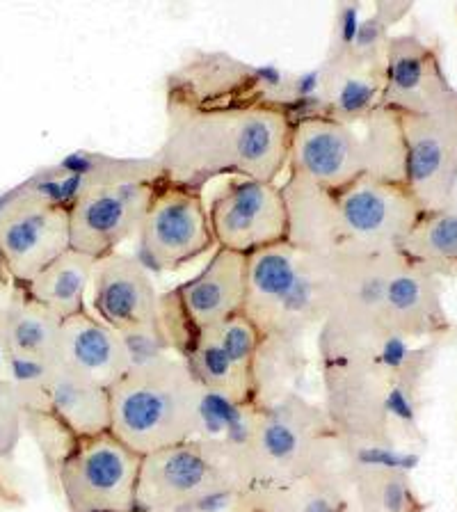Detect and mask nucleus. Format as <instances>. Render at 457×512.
<instances>
[{"label":"nucleus","instance_id":"25","mask_svg":"<svg viewBox=\"0 0 457 512\" xmlns=\"http://www.w3.org/2000/svg\"><path fill=\"white\" fill-rule=\"evenodd\" d=\"M58 359L106 389L128 371L122 336L87 311L62 320Z\"/></svg>","mask_w":457,"mask_h":512},{"label":"nucleus","instance_id":"14","mask_svg":"<svg viewBox=\"0 0 457 512\" xmlns=\"http://www.w3.org/2000/svg\"><path fill=\"white\" fill-rule=\"evenodd\" d=\"M211 231L222 250L250 256L288 240V208L282 186L256 179H229L215 192Z\"/></svg>","mask_w":457,"mask_h":512},{"label":"nucleus","instance_id":"32","mask_svg":"<svg viewBox=\"0 0 457 512\" xmlns=\"http://www.w3.org/2000/svg\"><path fill=\"white\" fill-rule=\"evenodd\" d=\"M23 428L35 439L39 451H42L48 474L53 478L60 462L67 458L78 437L64 423L55 419L53 414L44 410H23Z\"/></svg>","mask_w":457,"mask_h":512},{"label":"nucleus","instance_id":"6","mask_svg":"<svg viewBox=\"0 0 457 512\" xmlns=\"http://www.w3.org/2000/svg\"><path fill=\"white\" fill-rule=\"evenodd\" d=\"M199 384L176 355L135 366L110 387V432L138 455L190 442Z\"/></svg>","mask_w":457,"mask_h":512},{"label":"nucleus","instance_id":"17","mask_svg":"<svg viewBox=\"0 0 457 512\" xmlns=\"http://www.w3.org/2000/svg\"><path fill=\"white\" fill-rule=\"evenodd\" d=\"M261 407L240 403L218 391L199 389L197 421L192 442L227 483L236 487L252 485V446L259 426Z\"/></svg>","mask_w":457,"mask_h":512},{"label":"nucleus","instance_id":"19","mask_svg":"<svg viewBox=\"0 0 457 512\" xmlns=\"http://www.w3.org/2000/svg\"><path fill=\"white\" fill-rule=\"evenodd\" d=\"M346 439V437H343ZM416 455L398 444H368L346 439V467L357 512H426L410 471Z\"/></svg>","mask_w":457,"mask_h":512},{"label":"nucleus","instance_id":"21","mask_svg":"<svg viewBox=\"0 0 457 512\" xmlns=\"http://www.w3.org/2000/svg\"><path fill=\"white\" fill-rule=\"evenodd\" d=\"M380 327L410 341L448 332L439 277L414 266L400 252L389 254L387 259Z\"/></svg>","mask_w":457,"mask_h":512},{"label":"nucleus","instance_id":"15","mask_svg":"<svg viewBox=\"0 0 457 512\" xmlns=\"http://www.w3.org/2000/svg\"><path fill=\"white\" fill-rule=\"evenodd\" d=\"M382 108L410 117H457V92L448 83L439 53L416 35L391 37Z\"/></svg>","mask_w":457,"mask_h":512},{"label":"nucleus","instance_id":"37","mask_svg":"<svg viewBox=\"0 0 457 512\" xmlns=\"http://www.w3.org/2000/svg\"><path fill=\"white\" fill-rule=\"evenodd\" d=\"M138 512H181V510H138Z\"/></svg>","mask_w":457,"mask_h":512},{"label":"nucleus","instance_id":"28","mask_svg":"<svg viewBox=\"0 0 457 512\" xmlns=\"http://www.w3.org/2000/svg\"><path fill=\"white\" fill-rule=\"evenodd\" d=\"M254 512H346L352 501L350 478L339 469L254 483L247 487Z\"/></svg>","mask_w":457,"mask_h":512},{"label":"nucleus","instance_id":"4","mask_svg":"<svg viewBox=\"0 0 457 512\" xmlns=\"http://www.w3.org/2000/svg\"><path fill=\"white\" fill-rule=\"evenodd\" d=\"M336 293V254H311L291 243H279L247 256L243 314L263 336L304 339L332 314Z\"/></svg>","mask_w":457,"mask_h":512},{"label":"nucleus","instance_id":"35","mask_svg":"<svg viewBox=\"0 0 457 512\" xmlns=\"http://www.w3.org/2000/svg\"><path fill=\"white\" fill-rule=\"evenodd\" d=\"M23 506V496L0 476V510H14Z\"/></svg>","mask_w":457,"mask_h":512},{"label":"nucleus","instance_id":"16","mask_svg":"<svg viewBox=\"0 0 457 512\" xmlns=\"http://www.w3.org/2000/svg\"><path fill=\"white\" fill-rule=\"evenodd\" d=\"M261 341L259 327L245 314H238L204 330L181 359L199 387L252 403V368Z\"/></svg>","mask_w":457,"mask_h":512},{"label":"nucleus","instance_id":"27","mask_svg":"<svg viewBox=\"0 0 457 512\" xmlns=\"http://www.w3.org/2000/svg\"><path fill=\"white\" fill-rule=\"evenodd\" d=\"M62 320L51 314L12 284L10 295L0 304V352L5 362L30 359V362H58Z\"/></svg>","mask_w":457,"mask_h":512},{"label":"nucleus","instance_id":"30","mask_svg":"<svg viewBox=\"0 0 457 512\" xmlns=\"http://www.w3.org/2000/svg\"><path fill=\"white\" fill-rule=\"evenodd\" d=\"M307 364L304 339L263 336L252 368V403L256 407H268L284 396L300 391L298 387L307 373Z\"/></svg>","mask_w":457,"mask_h":512},{"label":"nucleus","instance_id":"13","mask_svg":"<svg viewBox=\"0 0 457 512\" xmlns=\"http://www.w3.org/2000/svg\"><path fill=\"white\" fill-rule=\"evenodd\" d=\"M67 250H71L69 208L28 186L5 197L0 208V254L12 284H28Z\"/></svg>","mask_w":457,"mask_h":512},{"label":"nucleus","instance_id":"24","mask_svg":"<svg viewBox=\"0 0 457 512\" xmlns=\"http://www.w3.org/2000/svg\"><path fill=\"white\" fill-rule=\"evenodd\" d=\"M382 94L384 67L346 58H325L304 115H325L343 124H359L382 108Z\"/></svg>","mask_w":457,"mask_h":512},{"label":"nucleus","instance_id":"31","mask_svg":"<svg viewBox=\"0 0 457 512\" xmlns=\"http://www.w3.org/2000/svg\"><path fill=\"white\" fill-rule=\"evenodd\" d=\"M400 254L435 277H457V211H423Z\"/></svg>","mask_w":457,"mask_h":512},{"label":"nucleus","instance_id":"7","mask_svg":"<svg viewBox=\"0 0 457 512\" xmlns=\"http://www.w3.org/2000/svg\"><path fill=\"white\" fill-rule=\"evenodd\" d=\"M311 96L314 90H302L298 78L227 53H192L165 80V103L197 110L277 106L293 110L298 119Z\"/></svg>","mask_w":457,"mask_h":512},{"label":"nucleus","instance_id":"23","mask_svg":"<svg viewBox=\"0 0 457 512\" xmlns=\"http://www.w3.org/2000/svg\"><path fill=\"white\" fill-rule=\"evenodd\" d=\"M16 391H19L23 410H44L53 414L76 437H90L110 430V389L62 364L60 359L42 382Z\"/></svg>","mask_w":457,"mask_h":512},{"label":"nucleus","instance_id":"3","mask_svg":"<svg viewBox=\"0 0 457 512\" xmlns=\"http://www.w3.org/2000/svg\"><path fill=\"white\" fill-rule=\"evenodd\" d=\"M286 170L330 192L362 176L407 186V149L400 117L387 108H378L359 124L302 115L293 124Z\"/></svg>","mask_w":457,"mask_h":512},{"label":"nucleus","instance_id":"1","mask_svg":"<svg viewBox=\"0 0 457 512\" xmlns=\"http://www.w3.org/2000/svg\"><path fill=\"white\" fill-rule=\"evenodd\" d=\"M323 407L341 437L400 444L419 435L421 384L435 346L378 332L320 348Z\"/></svg>","mask_w":457,"mask_h":512},{"label":"nucleus","instance_id":"38","mask_svg":"<svg viewBox=\"0 0 457 512\" xmlns=\"http://www.w3.org/2000/svg\"><path fill=\"white\" fill-rule=\"evenodd\" d=\"M346 512H357V510H355V508H352V503H350V506H348V510H346Z\"/></svg>","mask_w":457,"mask_h":512},{"label":"nucleus","instance_id":"29","mask_svg":"<svg viewBox=\"0 0 457 512\" xmlns=\"http://www.w3.org/2000/svg\"><path fill=\"white\" fill-rule=\"evenodd\" d=\"M96 259L83 252L67 250L23 286L32 300L42 304L60 320L83 314L85 295L92 286Z\"/></svg>","mask_w":457,"mask_h":512},{"label":"nucleus","instance_id":"2","mask_svg":"<svg viewBox=\"0 0 457 512\" xmlns=\"http://www.w3.org/2000/svg\"><path fill=\"white\" fill-rule=\"evenodd\" d=\"M165 140L156 160L167 181L204 190L208 183H277L288 167L295 112L277 106L197 110L165 103Z\"/></svg>","mask_w":457,"mask_h":512},{"label":"nucleus","instance_id":"34","mask_svg":"<svg viewBox=\"0 0 457 512\" xmlns=\"http://www.w3.org/2000/svg\"><path fill=\"white\" fill-rule=\"evenodd\" d=\"M181 512H254L250 503V494L245 487L220 485L213 492H208L202 499L190 503Z\"/></svg>","mask_w":457,"mask_h":512},{"label":"nucleus","instance_id":"5","mask_svg":"<svg viewBox=\"0 0 457 512\" xmlns=\"http://www.w3.org/2000/svg\"><path fill=\"white\" fill-rule=\"evenodd\" d=\"M71 160L83 172V188L69 208L71 250L106 259L140 234L154 195L165 179L156 156L112 158L78 151Z\"/></svg>","mask_w":457,"mask_h":512},{"label":"nucleus","instance_id":"36","mask_svg":"<svg viewBox=\"0 0 457 512\" xmlns=\"http://www.w3.org/2000/svg\"><path fill=\"white\" fill-rule=\"evenodd\" d=\"M10 288H12L10 270H7V266H5L3 254H0V304H3L7 295H10Z\"/></svg>","mask_w":457,"mask_h":512},{"label":"nucleus","instance_id":"10","mask_svg":"<svg viewBox=\"0 0 457 512\" xmlns=\"http://www.w3.org/2000/svg\"><path fill=\"white\" fill-rule=\"evenodd\" d=\"M247 256L215 247L206 266L179 286L160 293V327L176 357L204 330L245 311Z\"/></svg>","mask_w":457,"mask_h":512},{"label":"nucleus","instance_id":"18","mask_svg":"<svg viewBox=\"0 0 457 512\" xmlns=\"http://www.w3.org/2000/svg\"><path fill=\"white\" fill-rule=\"evenodd\" d=\"M398 117L407 149V188L423 211L451 208L457 183V117Z\"/></svg>","mask_w":457,"mask_h":512},{"label":"nucleus","instance_id":"8","mask_svg":"<svg viewBox=\"0 0 457 512\" xmlns=\"http://www.w3.org/2000/svg\"><path fill=\"white\" fill-rule=\"evenodd\" d=\"M320 469L343 471V437L323 403L295 391L261 407L252 446V485L300 478Z\"/></svg>","mask_w":457,"mask_h":512},{"label":"nucleus","instance_id":"9","mask_svg":"<svg viewBox=\"0 0 457 512\" xmlns=\"http://www.w3.org/2000/svg\"><path fill=\"white\" fill-rule=\"evenodd\" d=\"M330 254L382 256L400 245L423 215L405 183L362 176L330 192Z\"/></svg>","mask_w":457,"mask_h":512},{"label":"nucleus","instance_id":"11","mask_svg":"<svg viewBox=\"0 0 457 512\" xmlns=\"http://www.w3.org/2000/svg\"><path fill=\"white\" fill-rule=\"evenodd\" d=\"M142 455L112 435L78 437L53 480L69 512H135Z\"/></svg>","mask_w":457,"mask_h":512},{"label":"nucleus","instance_id":"33","mask_svg":"<svg viewBox=\"0 0 457 512\" xmlns=\"http://www.w3.org/2000/svg\"><path fill=\"white\" fill-rule=\"evenodd\" d=\"M23 435V403L12 380L0 378V462L12 458Z\"/></svg>","mask_w":457,"mask_h":512},{"label":"nucleus","instance_id":"26","mask_svg":"<svg viewBox=\"0 0 457 512\" xmlns=\"http://www.w3.org/2000/svg\"><path fill=\"white\" fill-rule=\"evenodd\" d=\"M412 12V3H343L336 10L334 30L325 58H346L384 67L389 48V28Z\"/></svg>","mask_w":457,"mask_h":512},{"label":"nucleus","instance_id":"20","mask_svg":"<svg viewBox=\"0 0 457 512\" xmlns=\"http://www.w3.org/2000/svg\"><path fill=\"white\" fill-rule=\"evenodd\" d=\"M220 485L231 483L222 478L192 439L160 448L142 458L135 512L186 508Z\"/></svg>","mask_w":457,"mask_h":512},{"label":"nucleus","instance_id":"22","mask_svg":"<svg viewBox=\"0 0 457 512\" xmlns=\"http://www.w3.org/2000/svg\"><path fill=\"white\" fill-rule=\"evenodd\" d=\"M90 291L94 316L115 332L160 325V293L138 256L115 252L96 261Z\"/></svg>","mask_w":457,"mask_h":512},{"label":"nucleus","instance_id":"12","mask_svg":"<svg viewBox=\"0 0 457 512\" xmlns=\"http://www.w3.org/2000/svg\"><path fill=\"white\" fill-rule=\"evenodd\" d=\"M202 192L167 179L160 181L138 234V259L149 272H176L199 256L215 252L218 245Z\"/></svg>","mask_w":457,"mask_h":512}]
</instances>
